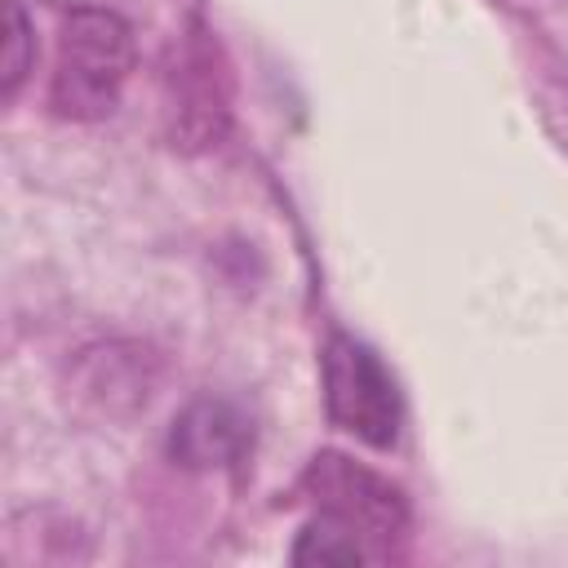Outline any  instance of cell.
<instances>
[{
	"instance_id": "6da1fadb",
	"label": "cell",
	"mask_w": 568,
	"mask_h": 568,
	"mask_svg": "<svg viewBox=\"0 0 568 568\" xmlns=\"http://www.w3.org/2000/svg\"><path fill=\"white\" fill-rule=\"evenodd\" d=\"M133 27L111 9H71L58 36V67L49 80V106L62 120H102L115 111L133 71Z\"/></svg>"
},
{
	"instance_id": "7a4b0ae2",
	"label": "cell",
	"mask_w": 568,
	"mask_h": 568,
	"mask_svg": "<svg viewBox=\"0 0 568 568\" xmlns=\"http://www.w3.org/2000/svg\"><path fill=\"white\" fill-rule=\"evenodd\" d=\"M302 497L315 506V515L364 537L377 559H390L395 541L408 528L404 493L386 475L351 462L346 453H315L302 470Z\"/></svg>"
},
{
	"instance_id": "3957f363",
	"label": "cell",
	"mask_w": 568,
	"mask_h": 568,
	"mask_svg": "<svg viewBox=\"0 0 568 568\" xmlns=\"http://www.w3.org/2000/svg\"><path fill=\"white\" fill-rule=\"evenodd\" d=\"M320 368H324V408L333 426H342L346 435L373 448H390L404 426V399L377 351L351 333H333L324 342Z\"/></svg>"
},
{
	"instance_id": "277c9868",
	"label": "cell",
	"mask_w": 568,
	"mask_h": 568,
	"mask_svg": "<svg viewBox=\"0 0 568 568\" xmlns=\"http://www.w3.org/2000/svg\"><path fill=\"white\" fill-rule=\"evenodd\" d=\"M248 439H253L248 417L231 399L204 395L178 413L169 430V453L186 470H213V466H231L235 457H244Z\"/></svg>"
},
{
	"instance_id": "5b68a950",
	"label": "cell",
	"mask_w": 568,
	"mask_h": 568,
	"mask_svg": "<svg viewBox=\"0 0 568 568\" xmlns=\"http://www.w3.org/2000/svg\"><path fill=\"white\" fill-rule=\"evenodd\" d=\"M368 559H377L373 546L324 515H315L293 541V564H368Z\"/></svg>"
},
{
	"instance_id": "8992f818",
	"label": "cell",
	"mask_w": 568,
	"mask_h": 568,
	"mask_svg": "<svg viewBox=\"0 0 568 568\" xmlns=\"http://www.w3.org/2000/svg\"><path fill=\"white\" fill-rule=\"evenodd\" d=\"M0 13H4L0 89H4V98H13V93L22 89V80H27V71H31V49H36V40H31V22H27V13H22L18 0H0Z\"/></svg>"
},
{
	"instance_id": "52a82bcc",
	"label": "cell",
	"mask_w": 568,
	"mask_h": 568,
	"mask_svg": "<svg viewBox=\"0 0 568 568\" xmlns=\"http://www.w3.org/2000/svg\"><path fill=\"white\" fill-rule=\"evenodd\" d=\"M53 4H67V0H53Z\"/></svg>"
}]
</instances>
